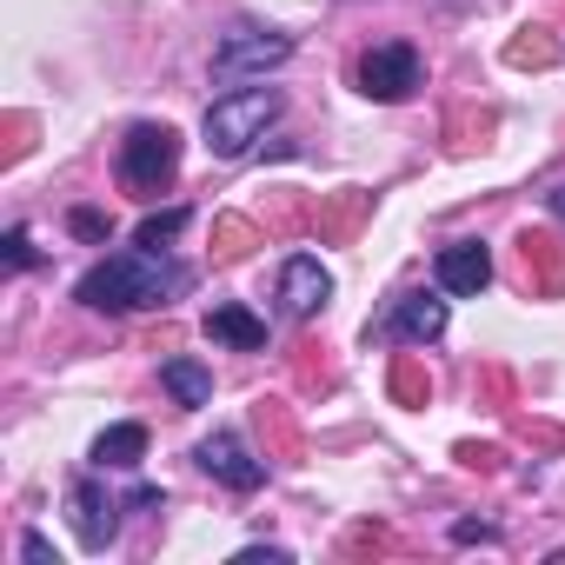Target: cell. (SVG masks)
<instances>
[{"label": "cell", "instance_id": "obj_5", "mask_svg": "<svg viewBox=\"0 0 565 565\" xmlns=\"http://www.w3.org/2000/svg\"><path fill=\"white\" fill-rule=\"evenodd\" d=\"M419 81H426V67H419V47H406V41H386V47H373L366 61H360V94L366 100H413L419 94Z\"/></svg>", "mask_w": 565, "mask_h": 565}, {"label": "cell", "instance_id": "obj_2", "mask_svg": "<svg viewBox=\"0 0 565 565\" xmlns=\"http://www.w3.org/2000/svg\"><path fill=\"white\" fill-rule=\"evenodd\" d=\"M279 87H233V94H220L213 107H206V147L220 153V160H246L259 140H266V127L279 120Z\"/></svg>", "mask_w": 565, "mask_h": 565}, {"label": "cell", "instance_id": "obj_4", "mask_svg": "<svg viewBox=\"0 0 565 565\" xmlns=\"http://www.w3.org/2000/svg\"><path fill=\"white\" fill-rule=\"evenodd\" d=\"M294 54V34L279 28H259V21H233L213 47V81H246V74H266Z\"/></svg>", "mask_w": 565, "mask_h": 565}, {"label": "cell", "instance_id": "obj_15", "mask_svg": "<svg viewBox=\"0 0 565 565\" xmlns=\"http://www.w3.org/2000/svg\"><path fill=\"white\" fill-rule=\"evenodd\" d=\"M67 226H74L81 239H107V233H114V226H107V213H94V206H74V213H67Z\"/></svg>", "mask_w": 565, "mask_h": 565}, {"label": "cell", "instance_id": "obj_7", "mask_svg": "<svg viewBox=\"0 0 565 565\" xmlns=\"http://www.w3.org/2000/svg\"><path fill=\"white\" fill-rule=\"evenodd\" d=\"M327 300H333V273L313 253H294L287 266H279V313L287 320H313Z\"/></svg>", "mask_w": 565, "mask_h": 565}, {"label": "cell", "instance_id": "obj_12", "mask_svg": "<svg viewBox=\"0 0 565 565\" xmlns=\"http://www.w3.org/2000/svg\"><path fill=\"white\" fill-rule=\"evenodd\" d=\"M87 459H94L100 472H107V466H114V472H134V466L147 459V426H134V419H127V426H107Z\"/></svg>", "mask_w": 565, "mask_h": 565}, {"label": "cell", "instance_id": "obj_8", "mask_svg": "<svg viewBox=\"0 0 565 565\" xmlns=\"http://www.w3.org/2000/svg\"><path fill=\"white\" fill-rule=\"evenodd\" d=\"M446 320H452V307H446L439 294H399L393 313H386L373 333H380V340H413V347H426V340L446 333Z\"/></svg>", "mask_w": 565, "mask_h": 565}, {"label": "cell", "instance_id": "obj_16", "mask_svg": "<svg viewBox=\"0 0 565 565\" xmlns=\"http://www.w3.org/2000/svg\"><path fill=\"white\" fill-rule=\"evenodd\" d=\"M8 266H14V273L34 266V239H28V226H8Z\"/></svg>", "mask_w": 565, "mask_h": 565}, {"label": "cell", "instance_id": "obj_13", "mask_svg": "<svg viewBox=\"0 0 565 565\" xmlns=\"http://www.w3.org/2000/svg\"><path fill=\"white\" fill-rule=\"evenodd\" d=\"M160 386L180 399V406H213V373L200 360H167L160 366Z\"/></svg>", "mask_w": 565, "mask_h": 565}, {"label": "cell", "instance_id": "obj_14", "mask_svg": "<svg viewBox=\"0 0 565 565\" xmlns=\"http://www.w3.org/2000/svg\"><path fill=\"white\" fill-rule=\"evenodd\" d=\"M186 220H193L186 206H167V213H147V220H140V233H134V246H167V239H173V233H180Z\"/></svg>", "mask_w": 565, "mask_h": 565}, {"label": "cell", "instance_id": "obj_18", "mask_svg": "<svg viewBox=\"0 0 565 565\" xmlns=\"http://www.w3.org/2000/svg\"><path fill=\"white\" fill-rule=\"evenodd\" d=\"M552 213H558V220H565V186H558V193H552Z\"/></svg>", "mask_w": 565, "mask_h": 565}, {"label": "cell", "instance_id": "obj_1", "mask_svg": "<svg viewBox=\"0 0 565 565\" xmlns=\"http://www.w3.org/2000/svg\"><path fill=\"white\" fill-rule=\"evenodd\" d=\"M186 287L193 273L180 259H167L160 246H134V253H107L100 266H87L74 300L94 313H147V307H173Z\"/></svg>", "mask_w": 565, "mask_h": 565}, {"label": "cell", "instance_id": "obj_10", "mask_svg": "<svg viewBox=\"0 0 565 565\" xmlns=\"http://www.w3.org/2000/svg\"><path fill=\"white\" fill-rule=\"evenodd\" d=\"M67 519H74V532H81L87 552H107V539L120 532V499H107L94 479H74V492H67Z\"/></svg>", "mask_w": 565, "mask_h": 565}, {"label": "cell", "instance_id": "obj_6", "mask_svg": "<svg viewBox=\"0 0 565 565\" xmlns=\"http://www.w3.org/2000/svg\"><path fill=\"white\" fill-rule=\"evenodd\" d=\"M200 466L226 486V492H259L266 486V459H253V446L239 433H206L200 439Z\"/></svg>", "mask_w": 565, "mask_h": 565}, {"label": "cell", "instance_id": "obj_3", "mask_svg": "<svg viewBox=\"0 0 565 565\" xmlns=\"http://www.w3.org/2000/svg\"><path fill=\"white\" fill-rule=\"evenodd\" d=\"M180 173V134L167 120H134L120 140V186L140 200H160V186H173Z\"/></svg>", "mask_w": 565, "mask_h": 565}, {"label": "cell", "instance_id": "obj_11", "mask_svg": "<svg viewBox=\"0 0 565 565\" xmlns=\"http://www.w3.org/2000/svg\"><path fill=\"white\" fill-rule=\"evenodd\" d=\"M206 340H220V347H233V353H259V347H266V320L226 300V307L206 313Z\"/></svg>", "mask_w": 565, "mask_h": 565}, {"label": "cell", "instance_id": "obj_17", "mask_svg": "<svg viewBox=\"0 0 565 565\" xmlns=\"http://www.w3.org/2000/svg\"><path fill=\"white\" fill-rule=\"evenodd\" d=\"M21 558H28V565H61V552H54L41 532H28V539H21Z\"/></svg>", "mask_w": 565, "mask_h": 565}, {"label": "cell", "instance_id": "obj_9", "mask_svg": "<svg viewBox=\"0 0 565 565\" xmlns=\"http://www.w3.org/2000/svg\"><path fill=\"white\" fill-rule=\"evenodd\" d=\"M439 294H452V300H472V294H486L492 287V253H486V239H452V246H439Z\"/></svg>", "mask_w": 565, "mask_h": 565}]
</instances>
